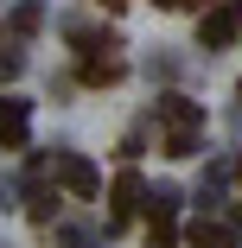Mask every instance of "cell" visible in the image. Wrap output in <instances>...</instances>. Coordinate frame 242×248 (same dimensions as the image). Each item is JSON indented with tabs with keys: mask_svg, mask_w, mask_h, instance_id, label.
Returning a JSON list of instances; mask_svg holds the SVG:
<instances>
[{
	"mask_svg": "<svg viewBox=\"0 0 242 248\" xmlns=\"http://www.w3.org/2000/svg\"><path fill=\"white\" fill-rule=\"evenodd\" d=\"M38 26H45L38 7H19V13H13V32H38Z\"/></svg>",
	"mask_w": 242,
	"mask_h": 248,
	"instance_id": "obj_9",
	"label": "cell"
},
{
	"mask_svg": "<svg viewBox=\"0 0 242 248\" xmlns=\"http://www.w3.org/2000/svg\"><path fill=\"white\" fill-rule=\"evenodd\" d=\"M191 248H236V229H223V223H191Z\"/></svg>",
	"mask_w": 242,
	"mask_h": 248,
	"instance_id": "obj_7",
	"label": "cell"
},
{
	"mask_svg": "<svg viewBox=\"0 0 242 248\" xmlns=\"http://www.w3.org/2000/svg\"><path fill=\"white\" fill-rule=\"evenodd\" d=\"M102 7H109V13H121V7H128V0H102Z\"/></svg>",
	"mask_w": 242,
	"mask_h": 248,
	"instance_id": "obj_11",
	"label": "cell"
},
{
	"mask_svg": "<svg viewBox=\"0 0 242 248\" xmlns=\"http://www.w3.org/2000/svg\"><path fill=\"white\" fill-rule=\"evenodd\" d=\"M236 32H242V7H236V0H217V7L204 13V26H198V38L210 45V51H223Z\"/></svg>",
	"mask_w": 242,
	"mask_h": 248,
	"instance_id": "obj_2",
	"label": "cell"
},
{
	"mask_svg": "<svg viewBox=\"0 0 242 248\" xmlns=\"http://www.w3.org/2000/svg\"><path fill=\"white\" fill-rule=\"evenodd\" d=\"M26 134H32L26 102H19V95H0V146H26Z\"/></svg>",
	"mask_w": 242,
	"mask_h": 248,
	"instance_id": "obj_4",
	"label": "cell"
},
{
	"mask_svg": "<svg viewBox=\"0 0 242 248\" xmlns=\"http://www.w3.org/2000/svg\"><path fill=\"white\" fill-rule=\"evenodd\" d=\"M172 235H178L172 204H153V217H147V242H153V248H172Z\"/></svg>",
	"mask_w": 242,
	"mask_h": 248,
	"instance_id": "obj_6",
	"label": "cell"
},
{
	"mask_svg": "<svg viewBox=\"0 0 242 248\" xmlns=\"http://www.w3.org/2000/svg\"><path fill=\"white\" fill-rule=\"evenodd\" d=\"M153 121H160V140L172 159H191L198 153V134H204V108L185 102V95H166V102H153Z\"/></svg>",
	"mask_w": 242,
	"mask_h": 248,
	"instance_id": "obj_1",
	"label": "cell"
},
{
	"mask_svg": "<svg viewBox=\"0 0 242 248\" xmlns=\"http://www.w3.org/2000/svg\"><path fill=\"white\" fill-rule=\"evenodd\" d=\"M83 83H121V64L115 58H83Z\"/></svg>",
	"mask_w": 242,
	"mask_h": 248,
	"instance_id": "obj_8",
	"label": "cell"
},
{
	"mask_svg": "<svg viewBox=\"0 0 242 248\" xmlns=\"http://www.w3.org/2000/svg\"><path fill=\"white\" fill-rule=\"evenodd\" d=\"M13 70H19V58H7V51H0V83H7Z\"/></svg>",
	"mask_w": 242,
	"mask_h": 248,
	"instance_id": "obj_10",
	"label": "cell"
},
{
	"mask_svg": "<svg viewBox=\"0 0 242 248\" xmlns=\"http://www.w3.org/2000/svg\"><path fill=\"white\" fill-rule=\"evenodd\" d=\"M58 178H64V191H77V197H96V191H102L96 166H89V159H77V153H58Z\"/></svg>",
	"mask_w": 242,
	"mask_h": 248,
	"instance_id": "obj_3",
	"label": "cell"
},
{
	"mask_svg": "<svg viewBox=\"0 0 242 248\" xmlns=\"http://www.w3.org/2000/svg\"><path fill=\"white\" fill-rule=\"evenodd\" d=\"M109 204H115V223H128V217L140 210V172H121V178L109 185Z\"/></svg>",
	"mask_w": 242,
	"mask_h": 248,
	"instance_id": "obj_5",
	"label": "cell"
}]
</instances>
